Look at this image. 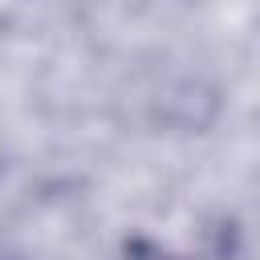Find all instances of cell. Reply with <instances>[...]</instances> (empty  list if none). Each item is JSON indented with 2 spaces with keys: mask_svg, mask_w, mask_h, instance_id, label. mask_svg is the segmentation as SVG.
Segmentation results:
<instances>
[{
  "mask_svg": "<svg viewBox=\"0 0 260 260\" xmlns=\"http://www.w3.org/2000/svg\"><path fill=\"white\" fill-rule=\"evenodd\" d=\"M130 260H175V256H167L162 248H150V244L134 240V244H130Z\"/></svg>",
  "mask_w": 260,
  "mask_h": 260,
  "instance_id": "1",
  "label": "cell"
}]
</instances>
